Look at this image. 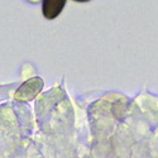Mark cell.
Segmentation results:
<instances>
[{
  "label": "cell",
  "instance_id": "obj_1",
  "mask_svg": "<svg viewBox=\"0 0 158 158\" xmlns=\"http://www.w3.org/2000/svg\"><path fill=\"white\" fill-rule=\"evenodd\" d=\"M43 87V81L41 77H33L31 80L25 81L18 90L14 95V98L17 100L20 101H28L32 100L33 98L37 96V94H39V91Z\"/></svg>",
  "mask_w": 158,
  "mask_h": 158
},
{
  "label": "cell",
  "instance_id": "obj_2",
  "mask_svg": "<svg viewBox=\"0 0 158 158\" xmlns=\"http://www.w3.org/2000/svg\"><path fill=\"white\" fill-rule=\"evenodd\" d=\"M66 5V0H44L42 3V13L44 18L55 19Z\"/></svg>",
  "mask_w": 158,
  "mask_h": 158
}]
</instances>
